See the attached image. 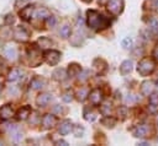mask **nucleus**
Returning a JSON list of instances; mask_svg holds the SVG:
<instances>
[{
  "mask_svg": "<svg viewBox=\"0 0 158 146\" xmlns=\"http://www.w3.org/2000/svg\"><path fill=\"white\" fill-rule=\"evenodd\" d=\"M19 77H20V70H19V69H12V70L9 72L7 80H9V81H16Z\"/></svg>",
  "mask_w": 158,
  "mask_h": 146,
  "instance_id": "nucleus-25",
  "label": "nucleus"
},
{
  "mask_svg": "<svg viewBox=\"0 0 158 146\" xmlns=\"http://www.w3.org/2000/svg\"><path fill=\"white\" fill-rule=\"evenodd\" d=\"M49 16H51V13L46 7H41L40 10L35 11V17H37L38 20H43V18H47Z\"/></svg>",
  "mask_w": 158,
  "mask_h": 146,
  "instance_id": "nucleus-21",
  "label": "nucleus"
},
{
  "mask_svg": "<svg viewBox=\"0 0 158 146\" xmlns=\"http://www.w3.org/2000/svg\"><path fill=\"white\" fill-rule=\"evenodd\" d=\"M5 56H7L9 59L14 60V59L16 58V50H15L14 48H11V47L6 48V49H5Z\"/></svg>",
  "mask_w": 158,
  "mask_h": 146,
  "instance_id": "nucleus-27",
  "label": "nucleus"
},
{
  "mask_svg": "<svg viewBox=\"0 0 158 146\" xmlns=\"http://www.w3.org/2000/svg\"><path fill=\"white\" fill-rule=\"evenodd\" d=\"M44 60L48 65H57L60 60V53L58 50H48L44 53Z\"/></svg>",
  "mask_w": 158,
  "mask_h": 146,
  "instance_id": "nucleus-4",
  "label": "nucleus"
},
{
  "mask_svg": "<svg viewBox=\"0 0 158 146\" xmlns=\"http://www.w3.org/2000/svg\"><path fill=\"white\" fill-rule=\"evenodd\" d=\"M100 112H101L104 115H110V113H111V106L107 104V103H106V104H102Z\"/></svg>",
  "mask_w": 158,
  "mask_h": 146,
  "instance_id": "nucleus-31",
  "label": "nucleus"
},
{
  "mask_svg": "<svg viewBox=\"0 0 158 146\" xmlns=\"http://www.w3.org/2000/svg\"><path fill=\"white\" fill-rule=\"evenodd\" d=\"M57 124V118L53 114H44L42 118V125L44 129H51Z\"/></svg>",
  "mask_w": 158,
  "mask_h": 146,
  "instance_id": "nucleus-8",
  "label": "nucleus"
},
{
  "mask_svg": "<svg viewBox=\"0 0 158 146\" xmlns=\"http://www.w3.org/2000/svg\"><path fill=\"white\" fill-rule=\"evenodd\" d=\"M12 139L17 142V141H20L21 139H22V134L20 133V131H17V130H15L14 129V134H12Z\"/></svg>",
  "mask_w": 158,
  "mask_h": 146,
  "instance_id": "nucleus-36",
  "label": "nucleus"
},
{
  "mask_svg": "<svg viewBox=\"0 0 158 146\" xmlns=\"http://www.w3.org/2000/svg\"><path fill=\"white\" fill-rule=\"evenodd\" d=\"M27 53H28V55H30V59H31V65L32 66H36L37 64H36V61H35V59H37L38 61H41V54H40V50L35 47V45H30L28 47V49H27Z\"/></svg>",
  "mask_w": 158,
  "mask_h": 146,
  "instance_id": "nucleus-10",
  "label": "nucleus"
},
{
  "mask_svg": "<svg viewBox=\"0 0 158 146\" xmlns=\"http://www.w3.org/2000/svg\"><path fill=\"white\" fill-rule=\"evenodd\" d=\"M52 40L48 38V37H40L38 40H37V44L40 45V48L42 49H46V48H49L52 45Z\"/></svg>",
  "mask_w": 158,
  "mask_h": 146,
  "instance_id": "nucleus-20",
  "label": "nucleus"
},
{
  "mask_svg": "<svg viewBox=\"0 0 158 146\" xmlns=\"http://www.w3.org/2000/svg\"><path fill=\"white\" fill-rule=\"evenodd\" d=\"M149 103L158 107V93H153V94H149Z\"/></svg>",
  "mask_w": 158,
  "mask_h": 146,
  "instance_id": "nucleus-33",
  "label": "nucleus"
},
{
  "mask_svg": "<svg viewBox=\"0 0 158 146\" xmlns=\"http://www.w3.org/2000/svg\"><path fill=\"white\" fill-rule=\"evenodd\" d=\"M35 6L33 5H27V6H25L23 9H21L20 10V16H21V18L22 20H25V21H28L33 15H35Z\"/></svg>",
  "mask_w": 158,
  "mask_h": 146,
  "instance_id": "nucleus-9",
  "label": "nucleus"
},
{
  "mask_svg": "<svg viewBox=\"0 0 158 146\" xmlns=\"http://www.w3.org/2000/svg\"><path fill=\"white\" fill-rule=\"evenodd\" d=\"M44 83H46V81H44L43 79H41V77H33V79L31 80L30 86H31L33 90H41V88L44 86Z\"/></svg>",
  "mask_w": 158,
  "mask_h": 146,
  "instance_id": "nucleus-19",
  "label": "nucleus"
},
{
  "mask_svg": "<svg viewBox=\"0 0 158 146\" xmlns=\"http://www.w3.org/2000/svg\"><path fill=\"white\" fill-rule=\"evenodd\" d=\"M14 37L17 42H26L28 39V32L26 31L25 27L20 26L14 31Z\"/></svg>",
  "mask_w": 158,
  "mask_h": 146,
  "instance_id": "nucleus-6",
  "label": "nucleus"
},
{
  "mask_svg": "<svg viewBox=\"0 0 158 146\" xmlns=\"http://www.w3.org/2000/svg\"><path fill=\"white\" fill-rule=\"evenodd\" d=\"M62 98H63V101L67 102V103L72 102V101H73V92H72V91H67V92L63 94Z\"/></svg>",
  "mask_w": 158,
  "mask_h": 146,
  "instance_id": "nucleus-32",
  "label": "nucleus"
},
{
  "mask_svg": "<svg viewBox=\"0 0 158 146\" xmlns=\"http://www.w3.org/2000/svg\"><path fill=\"white\" fill-rule=\"evenodd\" d=\"M28 115H31V107H30V106H23V107L20 108L19 112H17V118H19L20 120L27 119Z\"/></svg>",
  "mask_w": 158,
  "mask_h": 146,
  "instance_id": "nucleus-16",
  "label": "nucleus"
},
{
  "mask_svg": "<svg viewBox=\"0 0 158 146\" xmlns=\"http://www.w3.org/2000/svg\"><path fill=\"white\" fill-rule=\"evenodd\" d=\"M106 6H107V11L111 15L117 16L123 10V0H109Z\"/></svg>",
  "mask_w": 158,
  "mask_h": 146,
  "instance_id": "nucleus-3",
  "label": "nucleus"
},
{
  "mask_svg": "<svg viewBox=\"0 0 158 146\" xmlns=\"http://www.w3.org/2000/svg\"><path fill=\"white\" fill-rule=\"evenodd\" d=\"M12 115H14V109H12V107L10 104H5V106H2L0 108V118L1 119L6 120V119L11 118Z\"/></svg>",
  "mask_w": 158,
  "mask_h": 146,
  "instance_id": "nucleus-12",
  "label": "nucleus"
},
{
  "mask_svg": "<svg viewBox=\"0 0 158 146\" xmlns=\"http://www.w3.org/2000/svg\"><path fill=\"white\" fill-rule=\"evenodd\" d=\"M52 101V96L49 93H41L37 96L36 98V103L40 106V107H46L49 102Z\"/></svg>",
  "mask_w": 158,
  "mask_h": 146,
  "instance_id": "nucleus-14",
  "label": "nucleus"
},
{
  "mask_svg": "<svg viewBox=\"0 0 158 146\" xmlns=\"http://www.w3.org/2000/svg\"><path fill=\"white\" fill-rule=\"evenodd\" d=\"M132 61L131 60H125V61H122L121 63V65H120V72L122 74V75H127V74H130L131 71H132Z\"/></svg>",
  "mask_w": 158,
  "mask_h": 146,
  "instance_id": "nucleus-17",
  "label": "nucleus"
},
{
  "mask_svg": "<svg viewBox=\"0 0 158 146\" xmlns=\"http://www.w3.org/2000/svg\"><path fill=\"white\" fill-rule=\"evenodd\" d=\"M89 99H90L93 106H99L102 102V93H101V91L99 88H94L89 93Z\"/></svg>",
  "mask_w": 158,
  "mask_h": 146,
  "instance_id": "nucleus-7",
  "label": "nucleus"
},
{
  "mask_svg": "<svg viewBox=\"0 0 158 146\" xmlns=\"http://www.w3.org/2000/svg\"><path fill=\"white\" fill-rule=\"evenodd\" d=\"M0 44H1V43H0Z\"/></svg>",
  "mask_w": 158,
  "mask_h": 146,
  "instance_id": "nucleus-44",
  "label": "nucleus"
},
{
  "mask_svg": "<svg viewBox=\"0 0 158 146\" xmlns=\"http://www.w3.org/2000/svg\"><path fill=\"white\" fill-rule=\"evenodd\" d=\"M149 27H151V29H152L153 32H158V20H156V18L151 20Z\"/></svg>",
  "mask_w": 158,
  "mask_h": 146,
  "instance_id": "nucleus-35",
  "label": "nucleus"
},
{
  "mask_svg": "<svg viewBox=\"0 0 158 146\" xmlns=\"http://www.w3.org/2000/svg\"><path fill=\"white\" fill-rule=\"evenodd\" d=\"M73 133H74V135H75L77 137H80V136H83V134H84V128H81V126H79V125H75V126H73Z\"/></svg>",
  "mask_w": 158,
  "mask_h": 146,
  "instance_id": "nucleus-30",
  "label": "nucleus"
},
{
  "mask_svg": "<svg viewBox=\"0 0 158 146\" xmlns=\"http://www.w3.org/2000/svg\"><path fill=\"white\" fill-rule=\"evenodd\" d=\"M14 22H15L14 16H12V15H7L6 18H5V23H6V25H11V23H14Z\"/></svg>",
  "mask_w": 158,
  "mask_h": 146,
  "instance_id": "nucleus-38",
  "label": "nucleus"
},
{
  "mask_svg": "<svg viewBox=\"0 0 158 146\" xmlns=\"http://www.w3.org/2000/svg\"><path fill=\"white\" fill-rule=\"evenodd\" d=\"M56 145H63V146H67V145H68V142H67V141H64V140H58V141L56 142Z\"/></svg>",
  "mask_w": 158,
  "mask_h": 146,
  "instance_id": "nucleus-41",
  "label": "nucleus"
},
{
  "mask_svg": "<svg viewBox=\"0 0 158 146\" xmlns=\"http://www.w3.org/2000/svg\"><path fill=\"white\" fill-rule=\"evenodd\" d=\"M1 88H2V85H1V81H0V92H1Z\"/></svg>",
  "mask_w": 158,
  "mask_h": 146,
  "instance_id": "nucleus-42",
  "label": "nucleus"
},
{
  "mask_svg": "<svg viewBox=\"0 0 158 146\" xmlns=\"http://www.w3.org/2000/svg\"><path fill=\"white\" fill-rule=\"evenodd\" d=\"M0 33H1V37L5 38V39L11 37V29L9 27H1L0 28Z\"/></svg>",
  "mask_w": 158,
  "mask_h": 146,
  "instance_id": "nucleus-29",
  "label": "nucleus"
},
{
  "mask_svg": "<svg viewBox=\"0 0 158 146\" xmlns=\"http://www.w3.org/2000/svg\"><path fill=\"white\" fill-rule=\"evenodd\" d=\"M83 1H84V2H90L91 0H83Z\"/></svg>",
  "mask_w": 158,
  "mask_h": 146,
  "instance_id": "nucleus-43",
  "label": "nucleus"
},
{
  "mask_svg": "<svg viewBox=\"0 0 158 146\" xmlns=\"http://www.w3.org/2000/svg\"><path fill=\"white\" fill-rule=\"evenodd\" d=\"M89 96V91H88V88H80L79 91H78V93H77V97H78V99L79 101H84L86 97Z\"/></svg>",
  "mask_w": 158,
  "mask_h": 146,
  "instance_id": "nucleus-26",
  "label": "nucleus"
},
{
  "mask_svg": "<svg viewBox=\"0 0 158 146\" xmlns=\"http://www.w3.org/2000/svg\"><path fill=\"white\" fill-rule=\"evenodd\" d=\"M149 133V128L146 124L142 125H136L135 128H132V134L136 137H146Z\"/></svg>",
  "mask_w": 158,
  "mask_h": 146,
  "instance_id": "nucleus-5",
  "label": "nucleus"
},
{
  "mask_svg": "<svg viewBox=\"0 0 158 146\" xmlns=\"http://www.w3.org/2000/svg\"><path fill=\"white\" fill-rule=\"evenodd\" d=\"M95 118H96V114H95L93 110H89V108H85V109H84V119H85V120L93 121Z\"/></svg>",
  "mask_w": 158,
  "mask_h": 146,
  "instance_id": "nucleus-24",
  "label": "nucleus"
},
{
  "mask_svg": "<svg viewBox=\"0 0 158 146\" xmlns=\"http://www.w3.org/2000/svg\"><path fill=\"white\" fill-rule=\"evenodd\" d=\"M47 25H48V27H53V26L56 25V18H54L53 16L47 17Z\"/></svg>",
  "mask_w": 158,
  "mask_h": 146,
  "instance_id": "nucleus-37",
  "label": "nucleus"
},
{
  "mask_svg": "<svg viewBox=\"0 0 158 146\" xmlns=\"http://www.w3.org/2000/svg\"><path fill=\"white\" fill-rule=\"evenodd\" d=\"M68 76V72L65 69H57L54 72H53V77L58 81H63L65 77Z\"/></svg>",
  "mask_w": 158,
  "mask_h": 146,
  "instance_id": "nucleus-22",
  "label": "nucleus"
},
{
  "mask_svg": "<svg viewBox=\"0 0 158 146\" xmlns=\"http://www.w3.org/2000/svg\"><path fill=\"white\" fill-rule=\"evenodd\" d=\"M86 20H88V25L90 28L93 29H104L107 28L111 23L110 18L104 16L102 13L95 11V10H88L86 11Z\"/></svg>",
  "mask_w": 158,
  "mask_h": 146,
  "instance_id": "nucleus-1",
  "label": "nucleus"
},
{
  "mask_svg": "<svg viewBox=\"0 0 158 146\" xmlns=\"http://www.w3.org/2000/svg\"><path fill=\"white\" fill-rule=\"evenodd\" d=\"M115 123H116V119L112 118V117H110V115H106V117L101 120V124H104V125L107 126V128H114Z\"/></svg>",
  "mask_w": 158,
  "mask_h": 146,
  "instance_id": "nucleus-23",
  "label": "nucleus"
},
{
  "mask_svg": "<svg viewBox=\"0 0 158 146\" xmlns=\"http://www.w3.org/2000/svg\"><path fill=\"white\" fill-rule=\"evenodd\" d=\"M154 69H156V63L152 58H148V56L141 59L137 65V71L141 76H148L154 71Z\"/></svg>",
  "mask_w": 158,
  "mask_h": 146,
  "instance_id": "nucleus-2",
  "label": "nucleus"
},
{
  "mask_svg": "<svg viewBox=\"0 0 158 146\" xmlns=\"http://www.w3.org/2000/svg\"><path fill=\"white\" fill-rule=\"evenodd\" d=\"M88 74H89V71H84L81 75L79 74V80H81V81H83V80H86V79H88Z\"/></svg>",
  "mask_w": 158,
  "mask_h": 146,
  "instance_id": "nucleus-39",
  "label": "nucleus"
},
{
  "mask_svg": "<svg viewBox=\"0 0 158 146\" xmlns=\"http://www.w3.org/2000/svg\"><path fill=\"white\" fill-rule=\"evenodd\" d=\"M60 36L63 37V38H68L69 36H70V27L68 26V25H65V26H63L62 28H60Z\"/></svg>",
  "mask_w": 158,
  "mask_h": 146,
  "instance_id": "nucleus-28",
  "label": "nucleus"
},
{
  "mask_svg": "<svg viewBox=\"0 0 158 146\" xmlns=\"http://www.w3.org/2000/svg\"><path fill=\"white\" fill-rule=\"evenodd\" d=\"M121 44H122V47H123V48H130V47H131V44H132V38H130V37L123 38V39H122V42H121Z\"/></svg>",
  "mask_w": 158,
  "mask_h": 146,
  "instance_id": "nucleus-34",
  "label": "nucleus"
},
{
  "mask_svg": "<svg viewBox=\"0 0 158 146\" xmlns=\"http://www.w3.org/2000/svg\"><path fill=\"white\" fill-rule=\"evenodd\" d=\"M67 72H68V76L73 77V76H77V75H79V74L81 72V67H80L79 64H77V63H72V64L68 65V70H67Z\"/></svg>",
  "mask_w": 158,
  "mask_h": 146,
  "instance_id": "nucleus-15",
  "label": "nucleus"
},
{
  "mask_svg": "<svg viewBox=\"0 0 158 146\" xmlns=\"http://www.w3.org/2000/svg\"><path fill=\"white\" fill-rule=\"evenodd\" d=\"M153 58H154V60L158 61V44H157L156 48L153 49Z\"/></svg>",
  "mask_w": 158,
  "mask_h": 146,
  "instance_id": "nucleus-40",
  "label": "nucleus"
},
{
  "mask_svg": "<svg viewBox=\"0 0 158 146\" xmlns=\"http://www.w3.org/2000/svg\"><path fill=\"white\" fill-rule=\"evenodd\" d=\"M93 66H94V69H95V71H96L98 74H102V72L106 70L107 64H106L105 60H102V59H100V58H96V59L94 60V63H93Z\"/></svg>",
  "mask_w": 158,
  "mask_h": 146,
  "instance_id": "nucleus-13",
  "label": "nucleus"
},
{
  "mask_svg": "<svg viewBox=\"0 0 158 146\" xmlns=\"http://www.w3.org/2000/svg\"><path fill=\"white\" fill-rule=\"evenodd\" d=\"M153 87L154 86L151 81H144V82H142V86H141V93L143 96H149L153 91Z\"/></svg>",
  "mask_w": 158,
  "mask_h": 146,
  "instance_id": "nucleus-18",
  "label": "nucleus"
},
{
  "mask_svg": "<svg viewBox=\"0 0 158 146\" xmlns=\"http://www.w3.org/2000/svg\"><path fill=\"white\" fill-rule=\"evenodd\" d=\"M72 130H73V124H72V121H70L69 119L63 120V121L60 123V125H59V129H58V131H59L60 135H67V134H69Z\"/></svg>",
  "mask_w": 158,
  "mask_h": 146,
  "instance_id": "nucleus-11",
  "label": "nucleus"
}]
</instances>
